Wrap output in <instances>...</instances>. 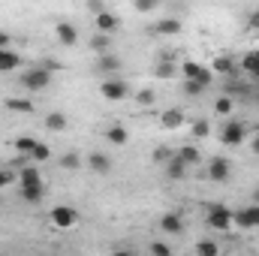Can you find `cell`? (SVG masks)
<instances>
[{
  "instance_id": "cell-18",
  "label": "cell",
  "mask_w": 259,
  "mask_h": 256,
  "mask_svg": "<svg viewBox=\"0 0 259 256\" xmlns=\"http://www.w3.org/2000/svg\"><path fill=\"white\" fill-rule=\"evenodd\" d=\"M160 127L163 130H178V127H184V112L181 109H166V112H160Z\"/></svg>"
},
{
  "instance_id": "cell-23",
  "label": "cell",
  "mask_w": 259,
  "mask_h": 256,
  "mask_svg": "<svg viewBox=\"0 0 259 256\" xmlns=\"http://www.w3.org/2000/svg\"><path fill=\"white\" fill-rule=\"evenodd\" d=\"M181 91H184V97L196 100V97H202V94L208 91V84L199 81V78H184V81H181Z\"/></svg>"
},
{
  "instance_id": "cell-21",
  "label": "cell",
  "mask_w": 259,
  "mask_h": 256,
  "mask_svg": "<svg viewBox=\"0 0 259 256\" xmlns=\"http://www.w3.org/2000/svg\"><path fill=\"white\" fill-rule=\"evenodd\" d=\"M21 64H24V61H21L18 52H12V49H0V72H12V69H18Z\"/></svg>"
},
{
  "instance_id": "cell-19",
  "label": "cell",
  "mask_w": 259,
  "mask_h": 256,
  "mask_svg": "<svg viewBox=\"0 0 259 256\" xmlns=\"http://www.w3.org/2000/svg\"><path fill=\"white\" fill-rule=\"evenodd\" d=\"M106 142L109 145H115V148H124L130 142V133H127V127H121V124H112V127H106Z\"/></svg>"
},
{
  "instance_id": "cell-28",
  "label": "cell",
  "mask_w": 259,
  "mask_h": 256,
  "mask_svg": "<svg viewBox=\"0 0 259 256\" xmlns=\"http://www.w3.org/2000/svg\"><path fill=\"white\" fill-rule=\"evenodd\" d=\"M21 199L30 202V205H39L46 199V184H36V187H21Z\"/></svg>"
},
{
  "instance_id": "cell-47",
  "label": "cell",
  "mask_w": 259,
  "mask_h": 256,
  "mask_svg": "<svg viewBox=\"0 0 259 256\" xmlns=\"http://www.w3.org/2000/svg\"><path fill=\"white\" fill-rule=\"evenodd\" d=\"M250 81H253V84H256V88H259V69H256V72H253V75H250Z\"/></svg>"
},
{
  "instance_id": "cell-5",
  "label": "cell",
  "mask_w": 259,
  "mask_h": 256,
  "mask_svg": "<svg viewBox=\"0 0 259 256\" xmlns=\"http://www.w3.org/2000/svg\"><path fill=\"white\" fill-rule=\"evenodd\" d=\"M232 220H235V226L244 229V232L259 229V205L250 202V205H244V208H235V211H232Z\"/></svg>"
},
{
  "instance_id": "cell-2",
  "label": "cell",
  "mask_w": 259,
  "mask_h": 256,
  "mask_svg": "<svg viewBox=\"0 0 259 256\" xmlns=\"http://www.w3.org/2000/svg\"><path fill=\"white\" fill-rule=\"evenodd\" d=\"M52 78H55V72L49 66L33 64L30 69L21 72V88L24 91H46V88H52Z\"/></svg>"
},
{
  "instance_id": "cell-4",
  "label": "cell",
  "mask_w": 259,
  "mask_h": 256,
  "mask_svg": "<svg viewBox=\"0 0 259 256\" xmlns=\"http://www.w3.org/2000/svg\"><path fill=\"white\" fill-rule=\"evenodd\" d=\"M244 139H247V124H244V121L229 118V121L223 124V130H220V142H223L226 148H238Z\"/></svg>"
},
{
  "instance_id": "cell-7",
  "label": "cell",
  "mask_w": 259,
  "mask_h": 256,
  "mask_svg": "<svg viewBox=\"0 0 259 256\" xmlns=\"http://www.w3.org/2000/svg\"><path fill=\"white\" fill-rule=\"evenodd\" d=\"M49 220H52L58 229H72V226L78 223V214H75L72 205H55L52 214H49Z\"/></svg>"
},
{
  "instance_id": "cell-45",
  "label": "cell",
  "mask_w": 259,
  "mask_h": 256,
  "mask_svg": "<svg viewBox=\"0 0 259 256\" xmlns=\"http://www.w3.org/2000/svg\"><path fill=\"white\" fill-rule=\"evenodd\" d=\"M250 103H253V106L259 109V88H253V100H250Z\"/></svg>"
},
{
  "instance_id": "cell-6",
  "label": "cell",
  "mask_w": 259,
  "mask_h": 256,
  "mask_svg": "<svg viewBox=\"0 0 259 256\" xmlns=\"http://www.w3.org/2000/svg\"><path fill=\"white\" fill-rule=\"evenodd\" d=\"M181 75H184V78H199V81H205L208 88L214 84V72H211V66H202L199 61H190V58L181 61Z\"/></svg>"
},
{
  "instance_id": "cell-20",
  "label": "cell",
  "mask_w": 259,
  "mask_h": 256,
  "mask_svg": "<svg viewBox=\"0 0 259 256\" xmlns=\"http://www.w3.org/2000/svg\"><path fill=\"white\" fill-rule=\"evenodd\" d=\"M3 106H6L9 112H18V115H30V112H36L33 100H27V97H6Z\"/></svg>"
},
{
  "instance_id": "cell-17",
  "label": "cell",
  "mask_w": 259,
  "mask_h": 256,
  "mask_svg": "<svg viewBox=\"0 0 259 256\" xmlns=\"http://www.w3.org/2000/svg\"><path fill=\"white\" fill-rule=\"evenodd\" d=\"M235 58L232 55H217L214 61H211V72L214 75H235Z\"/></svg>"
},
{
  "instance_id": "cell-14",
  "label": "cell",
  "mask_w": 259,
  "mask_h": 256,
  "mask_svg": "<svg viewBox=\"0 0 259 256\" xmlns=\"http://www.w3.org/2000/svg\"><path fill=\"white\" fill-rule=\"evenodd\" d=\"M121 66H124V61L118 58V55H112V52H103L100 58H97V72L100 75H112V72H121Z\"/></svg>"
},
{
  "instance_id": "cell-43",
  "label": "cell",
  "mask_w": 259,
  "mask_h": 256,
  "mask_svg": "<svg viewBox=\"0 0 259 256\" xmlns=\"http://www.w3.org/2000/svg\"><path fill=\"white\" fill-rule=\"evenodd\" d=\"M250 154H256L259 157V133L256 136H250Z\"/></svg>"
},
{
  "instance_id": "cell-37",
  "label": "cell",
  "mask_w": 259,
  "mask_h": 256,
  "mask_svg": "<svg viewBox=\"0 0 259 256\" xmlns=\"http://www.w3.org/2000/svg\"><path fill=\"white\" fill-rule=\"evenodd\" d=\"M9 184H18V172H12V169H0V190L9 187Z\"/></svg>"
},
{
  "instance_id": "cell-16",
  "label": "cell",
  "mask_w": 259,
  "mask_h": 256,
  "mask_svg": "<svg viewBox=\"0 0 259 256\" xmlns=\"http://www.w3.org/2000/svg\"><path fill=\"white\" fill-rule=\"evenodd\" d=\"M178 75V64L172 61V58H160L157 64H154V78L157 81H169V78H175Z\"/></svg>"
},
{
  "instance_id": "cell-31",
  "label": "cell",
  "mask_w": 259,
  "mask_h": 256,
  "mask_svg": "<svg viewBox=\"0 0 259 256\" xmlns=\"http://www.w3.org/2000/svg\"><path fill=\"white\" fill-rule=\"evenodd\" d=\"M36 142H39V139H36V136H18V139H15V142H12V148H15V151H18V154H30V151H33V145H36Z\"/></svg>"
},
{
  "instance_id": "cell-9",
  "label": "cell",
  "mask_w": 259,
  "mask_h": 256,
  "mask_svg": "<svg viewBox=\"0 0 259 256\" xmlns=\"http://www.w3.org/2000/svg\"><path fill=\"white\" fill-rule=\"evenodd\" d=\"M94 24H97L100 33H118V30H121V18H118L115 12H109V9H100V12L94 15Z\"/></svg>"
},
{
  "instance_id": "cell-42",
  "label": "cell",
  "mask_w": 259,
  "mask_h": 256,
  "mask_svg": "<svg viewBox=\"0 0 259 256\" xmlns=\"http://www.w3.org/2000/svg\"><path fill=\"white\" fill-rule=\"evenodd\" d=\"M9 46H12V36L6 30H0V49H9Z\"/></svg>"
},
{
  "instance_id": "cell-12",
  "label": "cell",
  "mask_w": 259,
  "mask_h": 256,
  "mask_svg": "<svg viewBox=\"0 0 259 256\" xmlns=\"http://www.w3.org/2000/svg\"><path fill=\"white\" fill-rule=\"evenodd\" d=\"M36 184H46V181H42V172L36 169V163L30 160L18 169V187H36Z\"/></svg>"
},
{
  "instance_id": "cell-26",
  "label": "cell",
  "mask_w": 259,
  "mask_h": 256,
  "mask_svg": "<svg viewBox=\"0 0 259 256\" xmlns=\"http://www.w3.org/2000/svg\"><path fill=\"white\" fill-rule=\"evenodd\" d=\"M91 49L97 52V55H103V52H112V33H94L91 36Z\"/></svg>"
},
{
  "instance_id": "cell-40",
  "label": "cell",
  "mask_w": 259,
  "mask_h": 256,
  "mask_svg": "<svg viewBox=\"0 0 259 256\" xmlns=\"http://www.w3.org/2000/svg\"><path fill=\"white\" fill-rule=\"evenodd\" d=\"M244 24H247V30H259V6L247 15V21H244Z\"/></svg>"
},
{
  "instance_id": "cell-10",
  "label": "cell",
  "mask_w": 259,
  "mask_h": 256,
  "mask_svg": "<svg viewBox=\"0 0 259 256\" xmlns=\"http://www.w3.org/2000/svg\"><path fill=\"white\" fill-rule=\"evenodd\" d=\"M84 163H88V169H91L94 175H109V172H112V157L103 154V151H91V154L84 157Z\"/></svg>"
},
{
  "instance_id": "cell-41",
  "label": "cell",
  "mask_w": 259,
  "mask_h": 256,
  "mask_svg": "<svg viewBox=\"0 0 259 256\" xmlns=\"http://www.w3.org/2000/svg\"><path fill=\"white\" fill-rule=\"evenodd\" d=\"M84 3H88V9H94V15H97L100 9H106V3H103V0H84Z\"/></svg>"
},
{
  "instance_id": "cell-22",
  "label": "cell",
  "mask_w": 259,
  "mask_h": 256,
  "mask_svg": "<svg viewBox=\"0 0 259 256\" xmlns=\"http://www.w3.org/2000/svg\"><path fill=\"white\" fill-rule=\"evenodd\" d=\"M187 169H190V166H187L184 160H178L175 154H172V160L166 163V175H169L172 181H181V178H187Z\"/></svg>"
},
{
  "instance_id": "cell-29",
  "label": "cell",
  "mask_w": 259,
  "mask_h": 256,
  "mask_svg": "<svg viewBox=\"0 0 259 256\" xmlns=\"http://www.w3.org/2000/svg\"><path fill=\"white\" fill-rule=\"evenodd\" d=\"M232 109H235V97H229V94H220V97H217V103H214V112L226 118Z\"/></svg>"
},
{
  "instance_id": "cell-15",
  "label": "cell",
  "mask_w": 259,
  "mask_h": 256,
  "mask_svg": "<svg viewBox=\"0 0 259 256\" xmlns=\"http://www.w3.org/2000/svg\"><path fill=\"white\" fill-rule=\"evenodd\" d=\"M55 36H58V42L66 46V49H72V46L78 42V30H75V24H69V21H58V24H55Z\"/></svg>"
},
{
  "instance_id": "cell-34",
  "label": "cell",
  "mask_w": 259,
  "mask_h": 256,
  "mask_svg": "<svg viewBox=\"0 0 259 256\" xmlns=\"http://www.w3.org/2000/svg\"><path fill=\"white\" fill-rule=\"evenodd\" d=\"M136 103H139V106H154V103H157V91H154V88L136 91Z\"/></svg>"
},
{
  "instance_id": "cell-38",
  "label": "cell",
  "mask_w": 259,
  "mask_h": 256,
  "mask_svg": "<svg viewBox=\"0 0 259 256\" xmlns=\"http://www.w3.org/2000/svg\"><path fill=\"white\" fill-rule=\"evenodd\" d=\"M160 3H163V0H133L136 12H154V9H157Z\"/></svg>"
},
{
  "instance_id": "cell-46",
  "label": "cell",
  "mask_w": 259,
  "mask_h": 256,
  "mask_svg": "<svg viewBox=\"0 0 259 256\" xmlns=\"http://www.w3.org/2000/svg\"><path fill=\"white\" fill-rule=\"evenodd\" d=\"M250 202H256V205H259V187H256L253 193H250Z\"/></svg>"
},
{
  "instance_id": "cell-33",
  "label": "cell",
  "mask_w": 259,
  "mask_h": 256,
  "mask_svg": "<svg viewBox=\"0 0 259 256\" xmlns=\"http://www.w3.org/2000/svg\"><path fill=\"white\" fill-rule=\"evenodd\" d=\"M241 69H244L247 75H253L259 69V52H247V55L241 58Z\"/></svg>"
},
{
  "instance_id": "cell-35",
  "label": "cell",
  "mask_w": 259,
  "mask_h": 256,
  "mask_svg": "<svg viewBox=\"0 0 259 256\" xmlns=\"http://www.w3.org/2000/svg\"><path fill=\"white\" fill-rule=\"evenodd\" d=\"M196 253H199V256H217V253H220V244H217V241L202 238V241L196 244Z\"/></svg>"
},
{
  "instance_id": "cell-32",
  "label": "cell",
  "mask_w": 259,
  "mask_h": 256,
  "mask_svg": "<svg viewBox=\"0 0 259 256\" xmlns=\"http://www.w3.org/2000/svg\"><path fill=\"white\" fill-rule=\"evenodd\" d=\"M172 154H175L172 148H166V145H160V148H154V151H151V160H154L157 166H166V163L172 160Z\"/></svg>"
},
{
  "instance_id": "cell-1",
  "label": "cell",
  "mask_w": 259,
  "mask_h": 256,
  "mask_svg": "<svg viewBox=\"0 0 259 256\" xmlns=\"http://www.w3.org/2000/svg\"><path fill=\"white\" fill-rule=\"evenodd\" d=\"M205 208V226L214 232H232L235 220H232V208H226L223 202H208Z\"/></svg>"
},
{
  "instance_id": "cell-3",
  "label": "cell",
  "mask_w": 259,
  "mask_h": 256,
  "mask_svg": "<svg viewBox=\"0 0 259 256\" xmlns=\"http://www.w3.org/2000/svg\"><path fill=\"white\" fill-rule=\"evenodd\" d=\"M100 94H103V100H109V103H121V100H127L130 97V81L106 75L103 84H100Z\"/></svg>"
},
{
  "instance_id": "cell-8",
  "label": "cell",
  "mask_w": 259,
  "mask_h": 256,
  "mask_svg": "<svg viewBox=\"0 0 259 256\" xmlns=\"http://www.w3.org/2000/svg\"><path fill=\"white\" fill-rule=\"evenodd\" d=\"M208 178L217 181V184H226V181L232 178L229 160H226V157H211V160H208Z\"/></svg>"
},
{
  "instance_id": "cell-24",
  "label": "cell",
  "mask_w": 259,
  "mask_h": 256,
  "mask_svg": "<svg viewBox=\"0 0 259 256\" xmlns=\"http://www.w3.org/2000/svg\"><path fill=\"white\" fill-rule=\"evenodd\" d=\"M175 157H178V160H184L187 166L202 163V154H199V148H196V145H181V148L175 151Z\"/></svg>"
},
{
  "instance_id": "cell-13",
  "label": "cell",
  "mask_w": 259,
  "mask_h": 256,
  "mask_svg": "<svg viewBox=\"0 0 259 256\" xmlns=\"http://www.w3.org/2000/svg\"><path fill=\"white\" fill-rule=\"evenodd\" d=\"M160 229H163L166 235H181V232L187 229V220H184L178 211H169V214L160 217Z\"/></svg>"
},
{
  "instance_id": "cell-39",
  "label": "cell",
  "mask_w": 259,
  "mask_h": 256,
  "mask_svg": "<svg viewBox=\"0 0 259 256\" xmlns=\"http://www.w3.org/2000/svg\"><path fill=\"white\" fill-rule=\"evenodd\" d=\"M151 253L154 256H172V247L166 241H151Z\"/></svg>"
},
{
  "instance_id": "cell-36",
  "label": "cell",
  "mask_w": 259,
  "mask_h": 256,
  "mask_svg": "<svg viewBox=\"0 0 259 256\" xmlns=\"http://www.w3.org/2000/svg\"><path fill=\"white\" fill-rule=\"evenodd\" d=\"M190 136H193V139H205V136H211V124H208L205 118L193 121V127H190Z\"/></svg>"
},
{
  "instance_id": "cell-11",
  "label": "cell",
  "mask_w": 259,
  "mask_h": 256,
  "mask_svg": "<svg viewBox=\"0 0 259 256\" xmlns=\"http://www.w3.org/2000/svg\"><path fill=\"white\" fill-rule=\"evenodd\" d=\"M181 30H184L181 18H160V21L151 24V33H154V36H178Z\"/></svg>"
},
{
  "instance_id": "cell-30",
  "label": "cell",
  "mask_w": 259,
  "mask_h": 256,
  "mask_svg": "<svg viewBox=\"0 0 259 256\" xmlns=\"http://www.w3.org/2000/svg\"><path fill=\"white\" fill-rule=\"evenodd\" d=\"M27 157H30L33 163H46V160H52V148H49L46 142H36V145H33V151H30Z\"/></svg>"
},
{
  "instance_id": "cell-44",
  "label": "cell",
  "mask_w": 259,
  "mask_h": 256,
  "mask_svg": "<svg viewBox=\"0 0 259 256\" xmlns=\"http://www.w3.org/2000/svg\"><path fill=\"white\" fill-rule=\"evenodd\" d=\"M39 64H42V66H49L52 72H55V69H61V64H58V61H49V58H46V61H39Z\"/></svg>"
},
{
  "instance_id": "cell-27",
  "label": "cell",
  "mask_w": 259,
  "mask_h": 256,
  "mask_svg": "<svg viewBox=\"0 0 259 256\" xmlns=\"http://www.w3.org/2000/svg\"><path fill=\"white\" fill-rule=\"evenodd\" d=\"M58 166H61L64 172H75V169H81V154H75V151H66V154H61Z\"/></svg>"
},
{
  "instance_id": "cell-25",
  "label": "cell",
  "mask_w": 259,
  "mask_h": 256,
  "mask_svg": "<svg viewBox=\"0 0 259 256\" xmlns=\"http://www.w3.org/2000/svg\"><path fill=\"white\" fill-rule=\"evenodd\" d=\"M66 124H69V121H66L64 112H49V115H46V130H52V133H64Z\"/></svg>"
}]
</instances>
